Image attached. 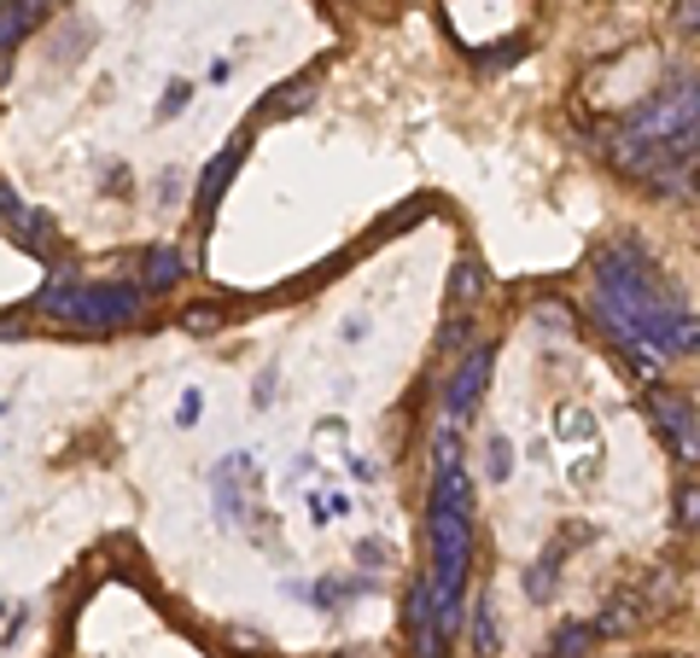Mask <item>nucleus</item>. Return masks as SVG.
<instances>
[{
    "label": "nucleus",
    "mask_w": 700,
    "mask_h": 658,
    "mask_svg": "<svg viewBox=\"0 0 700 658\" xmlns=\"http://www.w3.org/2000/svg\"><path fill=\"white\" fill-rule=\"evenodd\" d=\"M596 304H601V321L625 338H637L642 350L683 356V350L700 345L694 315L660 286L653 263L637 245H607L596 257Z\"/></svg>",
    "instance_id": "f257e3e1"
},
{
    "label": "nucleus",
    "mask_w": 700,
    "mask_h": 658,
    "mask_svg": "<svg viewBox=\"0 0 700 658\" xmlns=\"http://www.w3.org/2000/svg\"><path fill=\"white\" fill-rule=\"evenodd\" d=\"M467 554H473V484L456 461V449L438 443V479H433V611L438 635L449 641V629L461 618V583H467Z\"/></svg>",
    "instance_id": "f03ea898"
},
{
    "label": "nucleus",
    "mask_w": 700,
    "mask_h": 658,
    "mask_svg": "<svg viewBox=\"0 0 700 658\" xmlns=\"http://www.w3.org/2000/svg\"><path fill=\"white\" fill-rule=\"evenodd\" d=\"M141 291L134 286H48L41 291V315H53V321H71V327H94V332H105V327H129V321H141Z\"/></svg>",
    "instance_id": "7ed1b4c3"
},
{
    "label": "nucleus",
    "mask_w": 700,
    "mask_h": 658,
    "mask_svg": "<svg viewBox=\"0 0 700 658\" xmlns=\"http://www.w3.org/2000/svg\"><path fill=\"white\" fill-rule=\"evenodd\" d=\"M683 128H700V88H677V94H660L637 123H630V141H671Z\"/></svg>",
    "instance_id": "20e7f679"
},
{
    "label": "nucleus",
    "mask_w": 700,
    "mask_h": 658,
    "mask_svg": "<svg viewBox=\"0 0 700 658\" xmlns=\"http://www.w3.org/2000/svg\"><path fill=\"white\" fill-rule=\"evenodd\" d=\"M653 414H660L666 425V438L677 443V455L683 461H700V408H689L683 397H671V391H653Z\"/></svg>",
    "instance_id": "39448f33"
},
{
    "label": "nucleus",
    "mask_w": 700,
    "mask_h": 658,
    "mask_svg": "<svg viewBox=\"0 0 700 658\" xmlns=\"http://www.w3.org/2000/svg\"><path fill=\"white\" fill-rule=\"evenodd\" d=\"M485 379H490V350H473L456 368V379H449V414L467 420L473 402H479V391H485Z\"/></svg>",
    "instance_id": "423d86ee"
},
{
    "label": "nucleus",
    "mask_w": 700,
    "mask_h": 658,
    "mask_svg": "<svg viewBox=\"0 0 700 658\" xmlns=\"http://www.w3.org/2000/svg\"><path fill=\"white\" fill-rule=\"evenodd\" d=\"M41 18H48V0H0V53H12Z\"/></svg>",
    "instance_id": "0eeeda50"
},
{
    "label": "nucleus",
    "mask_w": 700,
    "mask_h": 658,
    "mask_svg": "<svg viewBox=\"0 0 700 658\" xmlns=\"http://www.w3.org/2000/svg\"><path fill=\"white\" fill-rule=\"evenodd\" d=\"M240 157H245V141H229V146H222V157L205 169V181H199V222H205L216 204H222V193H229V175L240 169Z\"/></svg>",
    "instance_id": "6e6552de"
},
{
    "label": "nucleus",
    "mask_w": 700,
    "mask_h": 658,
    "mask_svg": "<svg viewBox=\"0 0 700 658\" xmlns=\"http://www.w3.org/2000/svg\"><path fill=\"white\" fill-rule=\"evenodd\" d=\"M12 228H18V245H24V251H35V257H48V251H53V222H48V216L18 210V216H12Z\"/></svg>",
    "instance_id": "1a4fd4ad"
},
{
    "label": "nucleus",
    "mask_w": 700,
    "mask_h": 658,
    "mask_svg": "<svg viewBox=\"0 0 700 658\" xmlns=\"http://www.w3.org/2000/svg\"><path fill=\"white\" fill-rule=\"evenodd\" d=\"M141 275H146L152 291H164V286L182 280V257H175V251H146V257H141Z\"/></svg>",
    "instance_id": "9d476101"
},
{
    "label": "nucleus",
    "mask_w": 700,
    "mask_h": 658,
    "mask_svg": "<svg viewBox=\"0 0 700 658\" xmlns=\"http://www.w3.org/2000/svg\"><path fill=\"white\" fill-rule=\"evenodd\" d=\"M298 105H310V82H286L281 94L263 105V117H286V111H298Z\"/></svg>",
    "instance_id": "9b49d317"
},
{
    "label": "nucleus",
    "mask_w": 700,
    "mask_h": 658,
    "mask_svg": "<svg viewBox=\"0 0 700 658\" xmlns=\"http://www.w3.org/2000/svg\"><path fill=\"white\" fill-rule=\"evenodd\" d=\"M473 647H479V652H496V618H490V600L473 606Z\"/></svg>",
    "instance_id": "f8f14e48"
},
{
    "label": "nucleus",
    "mask_w": 700,
    "mask_h": 658,
    "mask_svg": "<svg viewBox=\"0 0 700 658\" xmlns=\"http://www.w3.org/2000/svg\"><path fill=\"white\" fill-rule=\"evenodd\" d=\"M187 100H193V88H187V82H170V94L158 100V117H182Z\"/></svg>",
    "instance_id": "ddd939ff"
},
{
    "label": "nucleus",
    "mask_w": 700,
    "mask_h": 658,
    "mask_svg": "<svg viewBox=\"0 0 700 658\" xmlns=\"http://www.w3.org/2000/svg\"><path fill=\"white\" fill-rule=\"evenodd\" d=\"M485 461H490V479H496V484H503V479H508V472H514V466H508V438H490V449H485Z\"/></svg>",
    "instance_id": "4468645a"
},
{
    "label": "nucleus",
    "mask_w": 700,
    "mask_h": 658,
    "mask_svg": "<svg viewBox=\"0 0 700 658\" xmlns=\"http://www.w3.org/2000/svg\"><path fill=\"white\" fill-rule=\"evenodd\" d=\"M473 298H479V268L461 263L456 268V304H473Z\"/></svg>",
    "instance_id": "2eb2a0df"
},
{
    "label": "nucleus",
    "mask_w": 700,
    "mask_h": 658,
    "mask_svg": "<svg viewBox=\"0 0 700 658\" xmlns=\"http://www.w3.org/2000/svg\"><path fill=\"white\" fill-rule=\"evenodd\" d=\"M216 321H222V309H187V327L193 332H211Z\"/></svg>",
    "instance_id": "dca6fc26"
},
{
    "label": "nucleus",
    "mask_w": 700,
    "mask_h": 658,
    "mask_svg": "<svg viewBox=\"0 0 700 658\" xmlns=\"http://www.w3.org/2000/svg\"><path fill=\"white\" fill-rule=\"evenodd\" d=\"M700 24V0H677V30H694Z\"/></svg>",
    "instance_id": "f3484780"
},
{
    "label": "nucleus",
    "mask_w": 700,
    "mask_h": 658,
    "mask_svg": "<svg viewBox=\"0 0 700 658\" xmlns=\"http://www.w3.org/2000/svg\"><path fill=\"white\" fill-rule=\"evenodd\" d=\"M683 525H700V490H683Z\"/></svg>",
    "instance_id": "a211bd4d"
},
{
    "label": "nucleus",
    "mask_w": 700,
    "mask_h": 658,
    "mask_svg": "<svg viewBox=\"0 0 700 658\" xmlns=\"http://www.w3.org/2000/svg\"><path fill=\"white\" fill-rule=\"evenodd\" d=\"M18 210H24V204H18V198H12V193H7V181H0V216H7V222H12V216H18Z\"/></svg>",
    "instance_id": "6ab92c4d"
},
{
    "label": "nucleus",
    "mask_w": 700,
    "mask_h": 658,
    "mask_svg": "<svg viewBox=\"0 0 700 658\" xmlns=\"http://www.w3.org/2000/svg\"><path fill=\"white\" fill-rule=\"evenodd\" d=\"M193 420H199V397L187 391V397H182V425H193Z\"/></svg>",
    "instance_id": "aec40b11"
},
{
    "label": "nucleus",
    "mask_w": 700,
    "mask_h": 658,
    "mask_svg": "<svg viewBox=\"0 0 700 658\" xmlns=\"http://www.w3.org/2000/svg\"><path fill=\"white\" fill-rule=\"evenodd\" d=\"M48 7H53V0H48Z\"/></svg>",
    "instance_id": "412c9836"
}]
</instances>
